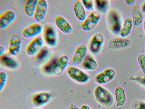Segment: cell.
<instances>
[{"label":"cell","mask_w":145,"mask_h":109,"mask_svg":"<svg viewBox=\"0 0 145 109\" xmlns=\"http://www.w3.org/2000/svg\"><path fill=\"white\" fill-rule=\"evenodd\" d=\"M69 63V59L66 55L62 56L56 60L52 73L55 75L61 74L66 69Z\"/></svg>","instance_id":"12"},{"label":"cell","mask_w":145,"mask_h":109,"mask_svg":"<svg viewBox=\"0 0 145 109\" xmlns=\"http://www.w3.org/2000/svg\"><path fill=\"white\" fill-rule=\"evenodd\" d=\"M115 96L117 106H121L124 104L126 101V97L124 90L122 87L118 86L116 88Z\"/></svg>","instance_id":"23"},{"label":"cell","mask_w":145,"mask_h":109,"mask_svg":"<svg viewBox=\"0 0 145 109\" xmlns=\"http://www.w3.org/2000/svg\"><path fill=\"white\" fill-rule=\"evenodd\" d=\"M52 96L49 93L42 92L34 95L32 98L33 104L37 107L42 106L47 104L51 100Z\"/></svg>","instance_id":"14"},{"label":"cell","mask_w":145,"mask_h":109,"mask_svg":"<svg viewBox=\"0 0 145 109\" xmlns=\"http://www.w3.org/2000/svg\"><path fill=\"white\" fill-rule=\"evenodd\" d=\"M54 22L57 28L64 33L69 34L72 32L73 28L72 26L62 16H56L54 18Z\"/></svg>","instance_id":"15"},{"label":"cell","mask_w":145,"mask_h":109,"mask_svg":"<svg viewBox=\"0 0 145 109\" xmlns=\"http://www.w3.org/2000/svg\"><path fill=\"white\" fill-rule=\"evenodd\" d=\"M21 45L22 40L20 37L17 34L12 35L8 41V52L13 56L17 55L20 51Z\"/></svg>","instance_id":"7"},{"label":"cell","mask_w":145,"mask_h":109,"mask_svg":"<svg viewBox=\"0 0 145 109\" xmlns=\"http://www.w3.org/2000/svg\"><path fill=\"white\" fill-rule=\"evenodd\" d=\"M141 9L138 5L133 6L132 9V19L133 24L136 26L141 25L142 22L143 16Z\"/></svg>","instance_id":"21"},{"label":"cell","mask_w":145,"mask_h":109,"mask_svg":"<svg viewBox=\"0 0 145 109\" xmlns=\"http://www.w3.org/2000/svg\"><path fill=\"white\" fill-rule=\"evenodd\" d=\"M115 76V70L112 68H108L97 74L95 77V79L98 84H105L112 80Z\"/></svg>","instance_id":"6"},{"label":"cell","mask_w":145,"mask_h":109,"mask_svg":"<svg viewBox=\"0 0 145 109\" xmlns=\"http://www.w3.org/2000/svg\"><path fill=\"white\" fill-rule=\"evenodd\" d=\"M44 44V40L42 37H38L35 38L27 45L25 49L26 53L31 56L36 55L43 47Z\"/></svg>","instance_id":"10"},{"label":"cell","mask_w":145,"mask_h":109,"mask_svg":"<svg viewBox=\"0 0 145 109\" xmlns=\"http://www.w3.org/2000/svg\"><path fill=\"white\" fill-rule=\"evenodd\" d=\"M7 80V75L4 71L0 72V92H1L4 89Z\"/></svg>","instance_id":"28"},{"label":"cell","mask_w":145,"mask_h":109,"mask_svg":"<svg viewBox=\"0 0 145 109\" xmlns=\"http://www.w3.org/2000/svg\"><path fill=\"white\" fill-rule=\"evenodd\" d=\"M141 9L142 12L145 13V2L142 4Z\"/></svg>","instance_id":"37"},{"label":"cell","mask_w":145,"mask_h":109,"mask_svg":"<svg viewBox=\"0 0 145 109\" xmlns=\"http://www.w3.org/2000/svg\"><path fill=\"white\" fill-rule=\"evenodd\" d=\"M49 53V51L46 47H42L36 55L35 58L37 61L41 62L45 59Z\"/></svg>","instance_id":"26"},{"label":"cell","mask_w":145,"mask_h":109,"mask_svg":"<svg viewBox=\"0 0 145 109\" xmlns=\"http://www.w3.org/2000/svg\"><path fill=\"white\" fill-rule=\"evenodd\" d=\"M100 13L97 11L91 12L83 22L81 28L86 31H89L94 29L101 19Z\"/></svg>","instance_id":"3"},{"label":"cell","mask_w":145,"mask_h":109,"mask_svg":"<svg viewBox=\"0 0 145 109\" xmlns=\"http://www.w3.org/2000/svg\"><path fill=\"white\" fill-rule=\"evenodd\" d=\"M129 79L137 81L139 83L145 85V74L137 76H131Z\"/></svg>","instance_id":"31"},{"label":"cell","mask_w":145,"mask_h":109,"mask_svg":"<svg viewBox=\"0 0 145 109\" xmlns=\"http://www.w3.org/2000/svg\"><path fill=\"white\" fill-rule=\"evenodd\" d=\"M15 13L11 10H7L2 13L0 16V28L4 29L7 27L15 20Z\"/></svg>","instance_id":"16"},{"label":"cell","mask_w":145,"mask_h":109,"mask_svg":"<svg viewBox=\"0 0 145 109\" xmlns=\"http://www.w3.org/2000/svg\"><path fill=\"white\" fill-rule=\"evenodd\" d=\"M107 20L111 31L115 34L120 33L121 26L120 18L118 13L114 10L111 11L108 14Z\"/></svg>","instance_id":"4"},{"label":"cell","mask_w":145,"mask_h":109,"mask_svg":"<svg viewBox=\"0 0 145 109\" xmlns=\"http://www.w3.org/2000/svg\"><path fill=\"white\" fill-rule=\"evenodd\" d=\"M56 60L52 59L44 64L42 67L43 72L47 74L52 73V70Z\"/></svg>","instance_id":"27"},{"label":"cell","mask_w":145,"mask_h":109,"mask_svg":"<svg viewBox=\"0 0 145 109\" xmlns=\"http://www.w3.org/2000/svg\"><path fill=\"white\" fill-rule=\"evenodd\" d=\"M144 33H145V18H144Z\"/></svg>","instance_id":"38"},{"label":"cell","mask_w":145,"mask_h":109,"mask_svg":"<svg viewBox=\"0 0 145 109\" xmlns=\"http://www.w3.org/2000/svg\"><path fill=\"white\" fill-rule=\"evenodd\" d=\"M133 23L132 18L129 17L124 20L120 32L121 37H126L130 34L133 27Z\"/></svg>","instance_id":"20"},{"label":"cell","mask_w":145,"mask_h":109,"mask_svg":"<svg viewBox=\"0 0 145 109\" xmlns=\"http://www.w3.org/2000/svg\"><path fill=\"white\" fill-rule=\"evenodd\" d=\"M0 62L1 65L10 69H15L18 66V62L15 59L5 54L0 56Z\"/></svg>","instance_id":"19"},{"label":"cell","mask_w":145,"mask_h":109,"mask_svg":"<svg viewBox=\"0 0 145 109\" xmlns=\"http://www.w3.org/2000/svg\"><path fill=\"white\" fill-rule=\"evenodd\" d=\"M93 95L97 102L104 107H109L114 103V97L110 91L101 85H97L94 88Z\"/></svg>","instance_id":"1"},{"label":"cell","mask_w":145,"mask_h":109,"mask_svg":"<svg viewBox=\"0 0 145 109\" xmlns=\"http://www.w3.org/2000/svg\"><path fill=\"white\" fill-rule=\"evenodd\" d=\"M83 5L87 11H92L94 8V5L92 0H82Z\"/></svg>","instance_id":"30"},{"label":"cell","mask_w":145,"mask_h":109,"mask_svg":"<svg viewBox=\"0 0 145 109\" xmlns=\"http://www.w3.org/2000/svg\"><path fill=\"white\" fill-rule=\"evenodd\" d=\"M136 1L135 0H125V2L126 4L129 6H131L134 4Z\"/></svg>","instance_id":"33"},{"label":"cell","mask_w":145,"mask_h":109,"mask_svg":"<svg viewBox=\"0 0 145 109\" xmlns=\"http://www.w3.org/2000/svg\"><path fill=\"white\" fill-rule=\"evenodd\" d=\"M84 69L89 71H94L98 67V63L95 59L90 55H87L81 64Z\"/></svg>","instance_id":"22"},{"label":"cell","mask_w":145,"mask_h":109,"mask_svg":"<svg viewBox=\"0 0 145 109\" xmlns=\"http://www.w3.org/2000/svg\"><path fill=\"white\" fill-rule=\"evenodd\" d=\"M42 30V27L41 24L39 23H34L24 29L22 34L25 38L30 39L40 34Z\"/></svg>","instance_id":"11"},{"label":"cell","mask_w":145,"mask_h":109,"mask_svg":"<svg viewBox=\"0 0 145 109\" xmlns=\"http://www.w3.org/2000/svg\"><path fill=\"white\" fill-rule=\"evenodd\" d=\"M137 60L141 70L145 74V54H140L138 57Z\"/></svg>","instance_id":"29"},{"label":"cell","mask_w":145,"mask_h":109,"mask_svg":"<svg viewBox=\"0 0 145 109\" xmlns=\"http://www.w3.org/2000/svg\"><path fill=\"white\" fill-rule=\"evenodd\" d=\"M48 8L47 1L46 0H38L34 18L39 22L43 21L46 16Z\"/></svg>","instance_id":"8"},{"label":"cell","mask_w":145,"mask_h":109,"mask_svg":"<svg viewBox=\"0 0 145 109\" xmlns=\"http://www.w3.org/2000/svg\"><path fill=\"white\" fill-rule=\"evenodd\" d=\"M104 38L101 33L95 34L92 37L90 41L89 48L90 52L94 54L101 52L104 43Z\"/></svg>","instance_id":"5"},{"label":"cell","mask_w":145,"mask_h":109,"mask_svg":"<svg viewBox=\"0 0 145 109\" xmlns=\"http://www.w3.org/2000/svg\"><path fill=\"white\" fill-rule=\"evenodd\" d=\"M134 109H145V102L140 101L136 102L134 105Z\"/></svg>","instance_id":"32"},{"label":"cell","mask_w":145,"mask_h":109,"mask_svg":"<svg viewBox=\"0 0 145 109\" xmlns=\"http://www.w3.org/2000/svg\"><path fill=\"white\" fill-rule=\"evenodd\" d=\"M88 51V48L86 45L82 44L78 46L72 58V63L76 65L81 64L87 55Z\"/></svg>","instance_id":"9"},{"label":"cell","mask_w":145,"mask_h":109,"mask_svg":"<svg viewBox=\"0 0 145 109\" xmlns=\"http://www.w3.org/2000/svg\"><path fill=\"white\" fill-rule=\"evenodd\" d=\"M44 40L46 43L51 47L56 46L58 42L57 34L55 30L51 27L45 28L43 32Z\"/></svg>","instance_id":"13"},{"label":"cell","mask_w":145,"mask_h":109,"mask_svg":"<svg viewBox=\"0 0 145 109\" xmlns=\"http://www.w3.org/2000/svg\"><path fill=\"white\" fill-rule=\"evenodd\" d=\"M74 13L77 18L80 21H83L86 17L84 8L81 0H76L73 5Z\"/></svg>","instance_id":"18"},{"label":"cell","mask_w":145,"mask_h":109,"mask_svg":"<svg viewBox=\"0 0 145 109\" xmlns=\"http://www.w3.org/2000/svg\"><path fill=\"white\" fill-rule=\"evenodd\" d=\"M69 109H79L77 106L74 104H71Z\"/></svg>","instance_id":"35"},{"label":"cell","mask_w":145,"mask_h":109,"mask_svg":"<svg viewBox=\"0 0 145 109\" xmlns=\"http://www.w3.org/2000/svg\"><path fill=\"white\" fill-rule=\"evenodd\" d=\"M131 43L130 40L126 37H116L110 41L109 47L113 49H123L128 47Z\"/></svg>","instance_id":"17"},{"label":"cell","mask_w":145,"mask_h":109,"mask_svg":"<svg viewBox=\"0 0 145 109\" xmlns=\"http://www.w3.org/2000/svg\"><path fill=\"white\" fill-rule=\"evenodd\" d=\"M80 109H91V108L89 106L84 104L82 105Z\"/></svg>","instance_id":"36"},{"label":"cell","mask_w":145,"mask_h":109,"mask_svg":"<svg viewBox=\"0 0 145 109\" xmlns=\"http://www.w3.org/2000/svg\"><path fill=\"white\" fill-rule=\"evenodd\" d=\"M38 1V0H27L25 1L24 10L27 16L30 17H33Z\"/></svg>","instance_id":"24"},{"label":"cell","mask_w":145,"mask_h":109,"mask_svg":"<svg viewBox=\"0 0 145 109\" xmlns=\"http://www.w3.org/2000/svg\"><path fill=\"white\" fill-rule=\"evenodd\" d=\"M68 76L74 81L80 84H84L89 80L90 77L88 74L78 68L71 66L67 70Z\"/></svg>","instance_id":"2"},{"label":"cell","mask_w":145,"mask_h":109,"mask_svg":"<svg viewBox=\"0 0 145 109\" xmlns=\"http://www.w3.org/2000/svg\"><path fill=\"white\" fill-rule=\"evenodd\" d=\"M33 109H41V108H38V107H37V108H34Z\"/></svg>","instance_id":"39"},{"label":"cell","mask_w":145,"mask_h":109,"mask_svg":"<svg viewBox=\"0 0 145 109\" xmlns=\"http://www.w3.org/2000/svg\"><path fill=\"white\" fill-rule=\"evenodd\" d=\"M95 4L97 11L100 13H106L108 11L110 6V2L108 0H95Z\"/></svg>","instance_id":"25"},{"label":"cell","mask_w":145,"mask_h":109,"mask_svg":"<svg viewBox=\"0 0 145 109\" xmlns=\"http://www.w3.org/2000/svg\"><path fill=\"white\" fill-rule=\"evenodd\" d=\"M5 47L3 46H0V56L3 55L5 51Z\"/></svg>","instance_id":"34"}]
</instances>
